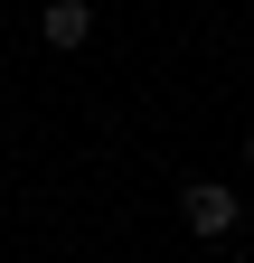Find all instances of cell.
Segmentation results:
<instances>
[{
	"label": "cell",
	"mask_w": 254,
	"mask_h": 263,
	"mask_svg": "<svg viewBox=\"0 0 254 263\" xmlns=\"http://www.w3.org/2000/svg\"><path fill=\"white\" fill-rule=\"evenodd\" d=\"M179 216H188V235L216 245V235H235V226H245V197H235L226 179H188V188H179Z\"/></svg>",
	"instance_id": "6da1fadb"
},
{
	"label": "cell",
	"mask_w": 254,
	"mask_h": 263,
	"mask_svg": "<svg viewBox=\"0 0 254 263\" xmlns=\"http://www.w3.org/2000/svg\"><path fill=\"white\" fill-rule=\"evenodd\" d=\"M38 38H47L57 57H76V47L94 38V0H47V10H38Z\"/></svg>",
	"instance_id": "7a4b0ae2"
},
{
	"label": "cell",
	"mask_w": 254,
	"mask_h": 263,
	"mask_svg": "<svg viewBox=\"0 0 254 263\" xmlns=\"http://www.w3.org/2000/svg\"><path fill=\"white\" fill-rule=\"evenodd\" d=\"M245 170H254V132H245Z\"/></svg>",
	"instance_id": "3957f363"
}]
</instances>
